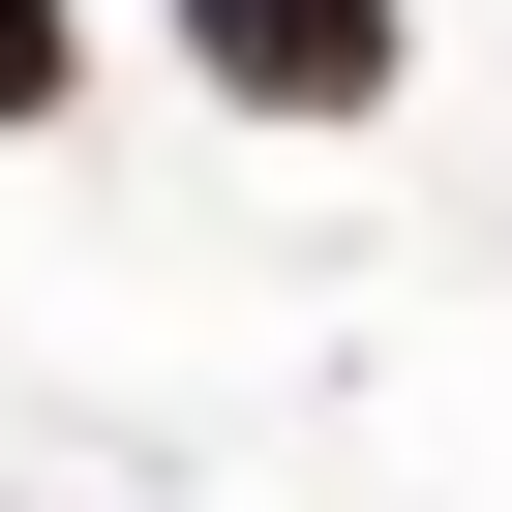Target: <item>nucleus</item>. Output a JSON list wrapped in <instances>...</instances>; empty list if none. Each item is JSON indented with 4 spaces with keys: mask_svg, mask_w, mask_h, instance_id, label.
<instances>
[{
    "mask_svg": "<svg viewBox=\"0 0 512 512\" xmlns=\"http://www.w3.org/2000/svg\"><path fill=\"white\" fill-rule=\"evenodd\" d=\"M181 61H211L241 121H362V91H392V0H181Z\"/></svg>",
    "mask_w": 512,
    "mask_h": 512,
    "instance_id": "1",
    "label": "nucleus"
},
{
    "mask_svg": "<svg viewBox=\"0 0 512 512\" xmlns=\"http://www.w3.org/2000/svg\"><path fill=\"white\" fill-rule=\"evenodd\" d=\"M91 91V31H61V0H0V121H61Z\"/></svg>",
    "mask_w": 512,
    "mask_h": 512,
    "instance_id": "2",
    "label": "nucleus"
}]
</instances>
